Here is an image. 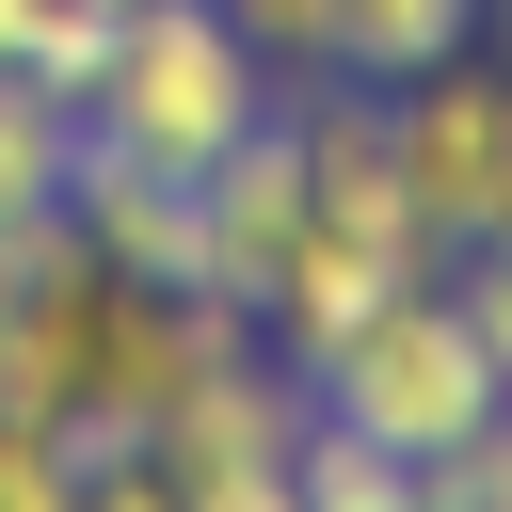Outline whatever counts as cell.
Returning a JSON list of instances; mask_svg holds the SVG:
<instances>
[{"mask_svg": "<svg viewBox=\"0 0 512 512\" xmlns=\"http://www.w3.org/2000/svg\"><path fill=\"white\" fill-rule=\"evenodd\" d=\"M256 112H272V48L224 0H112V48L80 80V128L96 144H128L160 176H208Z\"/></svg>", "mask_w": 512, "mask_h": 512, "instance_id": "obj_1", "label": "cell"}, {"mask_svg": "<svg viewBox=\"0 0 512 512\" xmlns=\"http://www.w3.org/2000/svg\"><path fill=\"white\" fill-rule=\"evenodd\" d=\"M304 400L320 416H352V432H384L400 464H432L464 416H496L512 384H496V352H480V320H464V288H448V256L416 272V288H384L320 368H304Z\"/></svg>", "mask_w": 512, "mask_h": 512, "instance_id": "obj_2", "label": "cell"}, {"mask_svg": "<svg viewBox=\"0 0 512 512\" xmlns=\"http://www.w3.org/2000/svg\"><path fill=\"white\" fill-rule=\"evenodd\" d=\"M304 368L288 352H240L224 384H192L160 432H144V464H160V512H288V464H304Z\"/></svg>", "mask_w": 512, "mask_h": 512, "instance_id": "obj_3", "label": "cell"}, {"mask_svg": "<svg viewBox=\"0 0 512 512\" xmlns=\"http://www.w3.org/2000/svg\"><path fill=\"white\" fill-rule=\"evenodd\" d=\"M496 80H512V64H480V48H448V64L384 80V144H400V192H416L432 256H464V240H480V192H496Z\"/></svg>", "mask_w": 512, "mask_h": 512, "instance_id": "obj_4", "label": "cell"}, {"mask_svg": "<svg viewBox=\"0 0 512 512\" xmlns=\"http://www.w3.org/2000/svg\"><path fill=\"white\" fill-rule=\"evenodd\" d=\"M288 240H304V128H288V112H256V128H240V144L192 176V288L272 304Z\"/></svg>", "mask_w": 512, "mask_h": 512, "instance_id": "obj_5", "label": "cell"}, {"mask_svg": "<svg viewBox=\"0 0 512 512\" xmlns=\"http://www.w3.org/2000/svg\"><path fill=\"white\" fill-rule=\"evenodd\" d=\"M64 224H80L112 272H144V288H192V176H160V160H128V144H96V128H80Z\"/></svg>", "mask_w": 512, "mask_h": 512, "instance_id": "obj_6", "label": "cell"}, {"mask_svg": "<svg viewBox=\"0 0 512 512\" xmlns=\"http://www.w3.org/2000/svg\"><path fill=\"white\" fill-rule=\"evenodd\" d=\"M448 48H480V0H320V48H304V64H336V80H416V64H448Z\"/></svg>", "mask_w": 512, "mask_h": 512, "instance_id": "obj_7", "label": "cell"}, {"mask_svg": "<svg viewBox=\"0 0 512 512\" xmlns=\"http://www.w3.org/2000/svg\"><path fill=\"white\" fill-rule=\"evenodd\" d=\"M64 176H80V96H48L32 64H0V224L64 208Z\"/></svg>", "mask_w": 512, "mask_h": 512, "instance_id": "obj_8", "label": "cell"}, {"mask_svg": "<svg viewBox=\"0 0 512 512\" xmlns=\"http://www.w3.org/2000/svg\"><path fill=\"white\" fill-rule=\"evenodd\" d=\"M288 496H336V512H416V464H400L384 432H352V416H304Z\"/></svg>", "mask_w": 512, "mask_h": 512, "instance_id": "obj_9", "label": "cell"}, {"mask_svg": "<svg viewBox=\"0 0 512 512\" xmlns=\"http://www.w3.org/2000/svg\"><path fill=\"white\" fill-rule=\"evenodd\" d=\"M0 512H80V432L0 400Z\"/></svg>", "mask_w": 512, "mask_h": 512, "instance_id": "obj_10", "label": "cell"}, {"mask_svg": "<svg viewBox=\"0 0 512 512\" xmlns=\"http://www.w3.org/2000/svg\"><path fill=\"white\" fill-rule=\"evenodd\" d=\"M448 288H464V320H480V352H496V384H512V240H464Z\"/></svg>", "mask_w": 512, "mask_h": 512, "instance_id": "obj_11", "label": "cell"}, {"mask_svg": "<svg viewBox=\"0 0 512 512\" xmlns=\"http://www.w3.org/2000/svg\"><path fill=\"white\" fill-rule=\"evenodd\" d=\"M480 240H512V80H496V192H480Z\"/></svg>", "mask_w": 512, "mask_h": 512, "instance_id": "obj_12", "label": "cell"}, {"mask_svg": "<svg viewBox=\"0 0 512 512\" xmlns=\"http://www.w3.org/2000/svg\"><path fill=\"white\" fill-rule=\"evenodd\" d=\"M48 16H64V0H0V64H32V48H48Z\"/></svg>", "mask_w": 512, "mask_h": 512, "instance_id": "obj_13", "label": "cell"}]
</instances>
